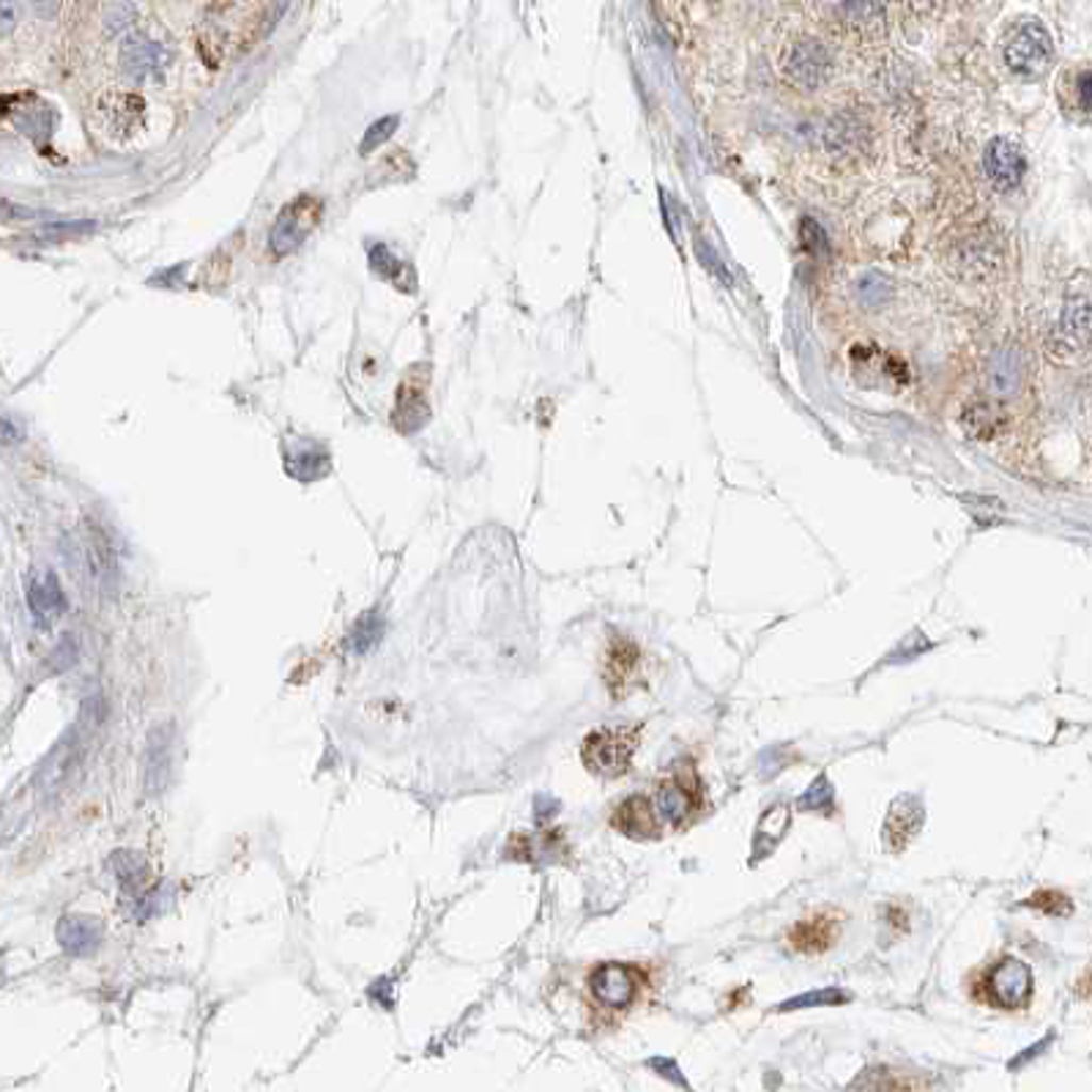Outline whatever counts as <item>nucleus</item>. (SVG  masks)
I'll use <instances>...</instances> for the list:
<instances>
[{"mask_svg": "<svg viewBox=\"0 0 1092 1092\" xmlns=\"http://www.w3.org/2000/svg\"><path fill=\"white\" fill-rule=\"evenodd\" d=\"M641 728H597L583 740L581 756L589 773L600 778H622L630 770L632 756L639 750Z\"/></svg>", "mask_w": 1092, "mask_h": 1092, "instance_id": "f257e3e1", "label": "nucleus"}, {"mask_svg": "<svg viewBox=\"0 0 1092 1092\" xmlns=\"http://www.w3.org/2000/svg\"><path fill=\"white\" fill-rule=\"evenodd\" d=\"M1003 57L1005 66H1008L1015 77H1022V80H1038V77L1046 75L1048 66H1052L1054 42L1038 19H1027V22H1019V26L1008 33L1003 47Z\"/></svg>", "mask_w": 1092, "mask_h": 1092, "instance_id": "f03ea898", "label": "nucleus"}, {"mask_svg": "<svg viewBox=\"0 0 1092 1092\" xmlns=\"http://www.w3.org/2000/svg\"><path fill=\"white\" fill-rule=\"evenodd\" d=\"M589 996L602 1010H630L639 1003L646 977L639 966L622 964V961H602L589 972Z\"/></svg>", "mask_w": 1092, "mask_h": 1092, "instance_id": "7ed1b4c3", "label": "nucleus"}, {"mask_svg": "<svg viewBox=\"0 0 1092 1092\" xmlns=\"http://www.w3.org/2000/svg\"><path fill=\"white\" fill-rule=\"evenodd\" d=\"M1048 351L1057 359H1076L1092 351V299L1068 296L1062 313L1048 334Z\"/></svg>", "mask_w": 1092, "mask_h": 1092, "instance_id": "20e7f679", "label": "nucleus"}, {"mask_svg": "<svg viewBox=\"0 0 1092 1092\" xmlns=\"http://www.w3.org/2000/svg\"><path fill=\"white\" fill-rule=\"evenodd\" d=\"M983 999L991 1008L999 1010H1022L1032 999V970L1019 958H1003L996 961L983 977Z\"/></svg>", "mask_w": 1092, "mask_h": 1092, "instance_id": "39448f33", "label": "nucleus"}, {"mask_svg": "<svg viewBox=\"0 0 1092 1092\" xmlns=\"http://www.w3.org/2000/svg\"><path fill=\"white\" fill-rule=\"evenodd\" d=\"M783 75L803 90L822 88L832 75V55L818 38H797L783 55Z\"/></svg>", "mask_w": 1092, "mask_h": 1092, "instance_id": "423d86ee", "label": "nucleus"}, {"mask_svg": "<svg viewBox=\"0 0 1092 1092\" xmlns=\"http://www.w3.org/2000/svg\"><path fill=\"white\" fill-rule=\"evenodd\" d=\"M320 219V203L315 198H296L294 203H287L285 209L280 211L275 228H271V236H268V247L275 255H287L294 252L307 236L310 230L318 225Z\"/></svg>", "mask_w": 1092, "mask_h": 1092, "instance_id": "0eeeda50", "label": "nucleus"}, {"mask_svg": "<svg viewBox=\"0 0 1092 1092\" xmlns=\"http://www.w3.org/2000/svg\"><path fill=\"white\" fill-rule=\"evenodd\" d=\"M80 731H83V723L71 726L69 731H66L64 740L55 745V750L47 756L42 770H38V792L45 794V797H52V794L61 792V789L69 783L77 764H80V747H83V734H80Z\"/></svg>", "mask_w": 1092, "mask_h": 1092, "instance_id": "6e6552de", "label": "nucleus"}, {"mask_svg": "<svg viewBox=\"0 0 1092 1092\" xmlns=\"http://www.w3.org/2000/svg\"><path fill=\"white\" fill-rule=\"evenodd\" d=\"M838 937H841V914L822 909V912H813L794 923V928L789 931V945L797 953L818 956V953L830 950Z\"/></svg>", "mask_w": 1092, "mask_h": 1092, "instance_id": "1a4fd4ad", "label": "nucleus"}, {"mask_svg": "<svg viewBox=\"0 0 1092 1092\" xmlns=\"http://www.w3.org/2000/svg\"><path fill=\"white\" fill-rule=\"evenodd\" d=\"M986 176H989L991 184L999 192H1010L1022 184L1024 176H1027V156L1013 140H1005V137H996V140L989 143L983 156Z\"/></svg>", "mask_w": 1092, "mask_h": 1092, "instance_id": "9d476101", "label": "nucleus"}, {"mask_svg": "<svg viewBox=\"0 0 1092 1092\" xmlns=\"http://www.w3.org/2000/svg\"><path fill=\"white\" fill-rule=\"evenodd\" d=\"M611 827L619 830L627 838H658L663 830V818H660L655 799L649 797H627L625 803L613 811Z\"/></svg>", "mask_w": 1092, "mask_h": 1092, "instance_id": "9b49d317", "label": "nucleus"}, {"mask_svg": "<svg viewBox=\"0 0 1092 1092\" xmlns=\"http://www.w3.org/2000/svg\"><path fill=\"white\" fill-rule=\"evenodd\" d=\"M923 805H920L917 797L907 794V797H898L893 805H890L888 822H884V843H888L890 851H904L909 846L914 835L923 827Z\"/></svg>", "mask_w": 1092, "mask_h": 1092, "instance_id": "f8f14e48", "label": "nucleus"}, {"mask_svg": "<svg viewBox=\"0 0 1092 1092\" xmlns=\"http://www.w3.org/2000/svg\"><path fill=\"white\" fill-rule=\"evenodd\" d=\"M639 663H641L639 646L632 644V641L622 639V635L611 639V646H608V651H606V682H608V688H611L613 696H625L627 684H630L632 677H635V668H639Z\"/></svg>", "mask_w": 1092, "mask_h": 1092, "instance_id": "ddd939ff", "label": "nucleus"}, {"mask_svg": "<svg viewBox=\"0 0 1092 1092\" xmlns=\"http://www.w3.org/2000/svg\"><path fill=\"white\" fill-rule=\"evenodd\" d=\"M655 808H658L660 818L671 827H679L690 813L698 808V797L693 789H688V783L677 778H668L658 785L655 792Z\"/></svg>", "mask_w": 1092, "mask_h": 1092, "instance_id": "4468645a", "label": "nucleus"}, {"mask_svg": "<svg viewBox=\"0 0 1092 1092\" xmlns=\"http://www.w3.org/2000/svg\"><path fill=\"white\" fill-rule=\"evenodd\" d=\"M99 110L104 113V127L115 137H129L132 129L143 123V102L137 96L129 94H110L104 96Z\"/></svg>", "mask_w": 1092, "mask_h": 1092, "instance_id": "2eb2a0df", "label": "nucleus"}, {"mask_svg": "<svg viewBox=\"0 0 1092 1092\" xmlns=\"http://www.w3.org/2000/svg\"><path fill=\"white\" fill-rule=\"evenodd\" d=\"M57 939L69 956H90L102 942V926L94 917H71L61 920L57 926Z\"/></svg>", "mask_w": 1092, "mask_h": 1092, "instance_id": "dca6fc26", "label": "nucleus"}, {"mask_svg": "<svg viewBox=\"0 0 1092 1092\" xmlns=\"http://www.w3.org/2000/svg\"><path fill=\"white\" fill-rule=\"evenodd\" d=\"M28 606H31L33 616L42 622H52L57 613L64 611L66 600L55 573L45 569L42 575L31 578V583H28Z\"/></svg>", "mask_w": 1092, "mask_h": 1092, "instance_id": "f3484780", "label": "nucleus"}, {"mask_svg": "<svg viewBox=\"0 0 1092 1092\" xmlns=\"http://www.w3.org/2000/svg\"><path fill=\"white\" fill-rule=\"evenodd\" d=\"M165 50H162V45H156V42H151V38L146 36H129L127 38V45H123V52H121V61H123V69L129 71L132 77H137V80H143V77L148 75H156V71L165 66Z\"/></svg>", "mask_w": 1092, "mask_h": 1092, "instance_id": "a211bd4d", "label": "nucleus"}, {"mask_svg": "<svg viewBox=\"0 0 1092 1092\" xmlns=\"http://www.w3.org/2000/svg\"><path fill=\"white\" fill-rule=\"evenodd\" d=\"M170 778V728H156L148 734V794H160Z\"/></svg>", "mask_w": 1092, "mask_h": 1092, "instance_id": "6ab92c4d", "label": "nucleus"}, {"mask_svg": "<svg viewBox=\"0 0 1092 1092\" xmlns=\"http://www.w3.org/2000/svg\"><path fill=\"white\" fill-rule=\"evenodd\" d=\"M961 425H964L966 433L972 439H994L999 433V428L1005 425L1003 411L996 409L994 402L989 400H977L972 406H966L964 416H961Z\"/></svg>", "mask_w": 1092, "mask_h": 1092, "instance_id": "aec40b11", "label": "nucleus"}, {"mask_svg": "<svg viewBox=\"0 0 1092 1092\" xmlns=\"http://www.w3.org/2000/svg\"><path fill=\"white\" fill-rule=\"evenodd\" d=\"M989 386L996 395H1013L1022 386V359L1015 351H1003L989 367Z\"/></svg>", "mask_w": 1092, "mask_h": 1092, "instance_id": "412c9836", "label": "nucleus"}, {"mask_svg": "<svg viewBox=\"0 0 1092 1092\" xmlns=\"http://www.w3.org/2000/svg\"><path fill=\"white\" fill-rule=\"evenodd\" d=\"M841 14L855 31H874L881 26V0H841Z\"/></svg>", "mask_w": 1092, "mask_h": 1092, "instance_id": "4be33fe9", "label": "nucleus"}, {"mask_svg": "<svg viewBox=\"0 0 1092 1092\" xmlns=\"http://www.w3.org/2000/svg\"><path fill=\"white\" fill-rule=\"evenodd\" d=\"M381 635H383L381 613L378 611L367 613V616H364V619L353 627V635H351L353 649H357L359 655H367V651L378 644V639H381Z\"/></svg>", "mask_w": 1092, "mask_h": 1092, "instance_id": "5701e85b", "label": "nucleus"}, {"mask_svg": "<svg viewBox=\"0 0 1092 1092\" xmlns=\"http://www.w3.org/2000/svg\"><path fill=\"white\" fill-rule=\"evenodd\" d=\"M857 296H860L862 304L879 307L888 299H893V282L884 275H868L857 282Z\"/></svg>", "mask_w": 1092, "mask_h": 1092, "instance_id": "b1692460", "label": "nucleus"}, {"mask_svg": "<svg viewBox=\"0 0 1092 1092\" xmlns=\"http://www.w3.org/2000/svg\"><path fill=\"white\" fill-rule=\"evenodd\" d=\"M397 123H400V115H386V118H381V121L370 123V129H367V132H364L362 153L376 151L378 146H383V143L390 140L392 134H395Z\"/></svg>", "mask_w": 1092, "mask_h": 1092, "instance_id": "393cba45", "label": "nucleus"}, {"mask_svg": "<svg viewBox=\"0 0 1092 1092\" xmlns=\"http://www.w3.org/2000/svg\"><path fill=\"white\" fill-rule=\"evenodd\" d=\"M1029 907L1041 909L1046 914H1068L1071 912V904L1062 893H1052V890H1043V893H1035L1029 898Z\"/></svg>", "mask_w": 1092, "mask_h": 1092, "instance_id": "a878e982", "label": "nucleus"}, {"mask_svg": "<svg viewBox=\"0 0 1092 1092\" xmlns=\"http://www.w3.org/2000/svg\"><path fill=\"white\" fill-rule=\"evenodd\" d=\"M132 19H134L132 6H118V9H115V12L110 14V17H107V28H110V31H113V33H118V31H123V28H129V22H132Z\"/></svg>", "mask_w": 1092, "mask_h": 1092, "instance_id": "bb28decb", "label": "nucleus"}, {"mask_svg": "<svg viewBox=\"0 0 1092 1092\" xmlns=\"http://www.w3.org/2000/svg\"><path fill=\"white\" fill-rule=\"evenodd\" d=\"M1079 99L1085 107H1092V71L1079 77Z\"/></svg>", "mask_w": 1092, "mask_h": 1092, "instance_id": "cd10ccee", "label": "nucleus"}, {"mask_svg": "<svg viewBox=\"0 0 1092 1092\" xmlns=\"http://www.w3.org/2000/svg\"><path fill=\"white\" fill-rule=\"evenodd\" d=\"M33 9H36L38 14H45V17H52V14L57 12V6H61V0H31Z\"/></svg>", "mask_w": 1092, "mask_h": 1092, "instance_id": "c85d7f7f", "label": "nucleus"}, {"mask_svg": "<svg viewBox=\"0 0 1092 1092\" xmlns=\"http://www.w3.org/2000/svg\"><path fill=\"white\" fill-rule=\"evenodd\" d=\"M14 28V3L3 0V33H12Z\"/></svg>", "mask_w": 1092, "mask_h": 1092, "instance_id": "c756f323", "label": "nucleus"}]
</instances>
